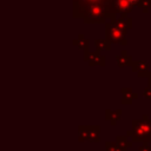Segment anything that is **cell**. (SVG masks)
<instances>
[{"mask_svg": "<svg viewBox=\"0 0 151 151\" xmlns=\"http://www.w3.org/2000/svg\"><path fill=\"white\" fill-rule=\"evenodd\" d=\"M136 1H137V0H119V6H120L122 9H125V8H127L130 5L134 4Z\"/></svg>", "mask_w": 151, "mask_h": 151, "instance_id": "obj_1", "label": "cell"}]
</instances>
